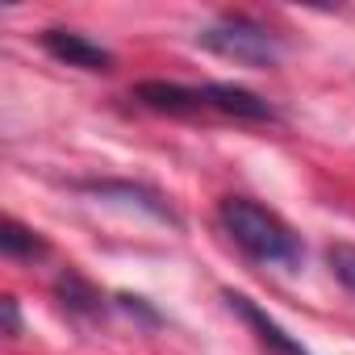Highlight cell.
<instances>
[{
	"mask_svg": "<svg viewBox=\"0 0 355 355\" xmlns=\"http://www.w3.org/2000/svg\"><path fill=\"white\" fill-rule=\"evenodd\" d=\"M226 305H230V309L251 326V330H255V338H259L272 355H309V351H305V347H301V343H297V338H293V334L272 318V313H268V309H259L251 297H243V293L226 288Z\"/></svg>",
	"mask_w": 355,
	"mask_h": 355,
	"instance_id": "obj_4",
	"label": "cell"
},
{
	"mask_svg": "<svg viewBox=\"0 0 355 355\" xmlns=\"http://www.w3.org/2000/svg\"><path fill=\"white\" fill-rule=\"evenodd\" d=\"M117 305H121L125 313H138V318H146L150 326H159V322H163V318H159V313H155V309L142 301V297H130V293H121V297H117Z\"/></svg>",
	"mask_w": 355,
	"mask_h": 355,
	"instance_id": "obj_11",
	"label": "cell"
},
{
	"mask_svg": "<svg viewBox=\"0 0 355 355\" xmlns=\"http://www.w3.org/2000/svg\"><path fill=\"white\" fill-rule=\"evenodd\" d=\"M201 101H205V109H218V113H230L243 121H276V109L259 92L239 88V84H201Z\"/></svg>",
	"mask_w": 355,
	"mask_h": 355,
	"instance_id": "obj_5",
	"label": "cell"
},
{
	"mask_svg": "<svg viewBox=\"0 0 355 355\" xmlns=\"http://www.w3.org/2000/svg\"><path fill=\"white\" fill-rule=\"evenodd\" d=\"M42 51H46L51 59L67 63V67L113 71V55H109L101 42H92V38H84V34H76V30H46V34H42Z\"/></svg>",
	"mask_w": 355,
	"mask_h": 355,
	"instance_id": "obj_3",
	"label": "cell"
},
{
	"mask_svg": "<svg viewBox=\"0 0 355 355\" xmlns=\"http://www.w3.org/2000/svg\"><path fill=\"white\" fill-rule=\"evenodd\" d=\"M326 263H330L334 280L355 297V243H330L326 247Z\"/></svg>",
	"mask_w": 355,
	"mask_h": 355,
	"instance_id": "obj_10",
	"label": "cell"
},
{
	"mask_svg": "<svg viewBox=\"0 0 355 355\" xmlns=\"http://www.w3.org/2000/svg\"><path fill=\"white\" fill-rule=\"evenodd\" d=\"M134 101L155 109V113H197V109H205L201 88L171 84V80H142V84H134Z\"/></svg>",
	"mask_w": 355,
	"mask_h": 355,
	"instance_id": "obj_7",
	"label": "cell"
},
{
	"mask_svg": "<svg viewBox=\"0 0 355 355\" xmlns=\"http://www.w3.org/2000/svg\"><path fill=\"white\" fill-rule=\"evenodd\" d=\"M0 251H5L9 259H42L51 251V243L38 230L21 226L17 218H5V222H0Z\"/></svg>",
	"mask_w": 355,
	"mask_h": 355,
	"instance_id": "obj_9",
	"label": "cell"
},
{
	"mask_svg": "<svg viewBox=\"0 0 355 355\" xmlns=\"http://www.w3.org/2000/svg\"><path fill=\"white\" fill-rule=\"evenodd\" d=\"M84 193H92V197H105V201H125V205H138V209H146L150 218H159V222H180L175 218V209L155 193V189H146V184H134V180H84L80 184Z\"/></svg>",
	"mask_w": 355,
	"mask_h": 355,
	"instance_id": "obj_6",
	"label": "cell"
},
{
	"mask_svg": "<svg viewBox=\"0 0 355 355\" xmlns=\"http://www.w3.org/2000/svg\"><path fill=\"white\" fill-rule=\"evenodd\" d=\"M0 318H5V334H9V338L21 334V309H17L13 297H0Z\"/></svg>",
	"mask_w": 355,
	"mask_h": 355,
	"instance_id": "obj_12",
	"label": "cell"
},
{
	"mask_svg": "<svg viewBox=\"0 0 355 355\" xmlns=\"http://www.w3.org/2000/svg\"><path fill=\"white\" fill-rule=\"evenodd\" d=\"M55 293H59V301H63V309H67V313L96 318V313L105 309V301H101V293L92 288V280H84V276H80V272H71V268L55 280Z\"/></svg>",
	"mask_w": 355,
	"mask_h": 355,
	"instance_id": "obj_8",
	"label": "cell"
},
{
	"mask_svg": "<svg viewBox=\"0 0 355 355\" xmlns=\"http://www.w3.org/2000/svg\"><path fill=\"white\" fill-rule=\"evenodd\" d=\"M197 46H205V51H214L222 59L247 63V67H263V71L276 67L280 55H284V42L268 26H259L255 17H243V13H226L222 21L205 26L197 34Z\"/></svg>",
	"mask_w": 355,
	"mask_h": 355,
	"instance_id": "obj_2",
	"label": "cell"
},
{
	"mask_svg": "<svg viewBox=\"0 0 355 355\" xmlns=\"http://www.w3.org/2000/svg\"><path fill=\"white\" fill-rule=\"evenodd\" d=\"M218 218H222L226 234L234 239V247H243L255 263L301 268V259H305L301 239L293 234V226L284 218H276L259 201H251V197H226L218 205Z\"/></svg>",
	"mask_w": 355,
	"mask_h": 355,
	"instance_id": "obj_1",
	"label": "cell"
}]
</instances>
